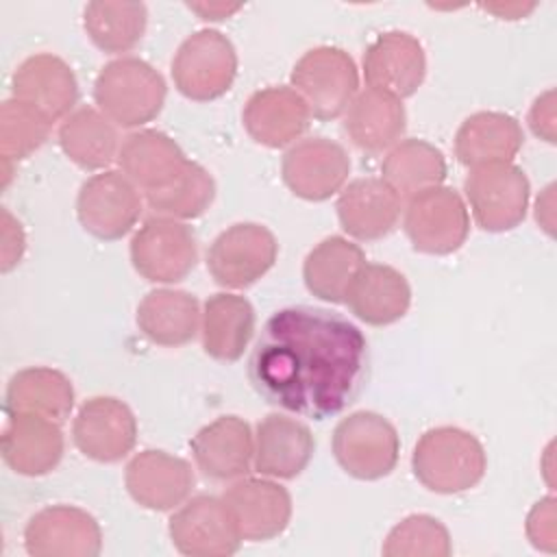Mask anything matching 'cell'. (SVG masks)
Masks as SVG:
<instances>
[{
	"mask_svg": "<svg viewBox=\"0 0 557 557\" xmlns=\"http://www.w3.org/2000/svg\"><path fill=\"white\" fill-rule=\"evenodd\" d=\"M7 413L26 411L63 424L74 407L72 381L54 368H24L7 385Z\"/></svg>",
	"mask_w": 557,
	"mask_h": 557,
	"instance_id": "obj_32",
	"label": "cell"
},
{
	"mask_svg": "<svg viewBox=\"0 0 557 557\" xmlns=\"http://www.w3.org/2000/svg\"><path fill=\"white\" fill-rule=\"evenodd\" d=\"M411 470L429 492L459 494L481 483L487 470V455L470 431L435 426L416 442Z\"/></svg>",
	"mask_w": 557,
	"mask_h": 557,
	"instance_id": "obj_2",
	"label": "cell"
},
{
	"mask_svg": "<svg viewBox=\"0 0 557 557\" xmlns=\"http://www.w3.org/2000/svg\"><path fill=\"white\" fill-rule=\"evenodd\" d=\"M168 533L174 548L189 557H228L244 542L224 498L209 494L178 505L170 518Z\"/></svg>",
	"mask_w": 557,
	"mask_h": 557,
	"instance_id": "obj_12",
	"label": "cell"
},
{
	"mask_svg": "<svg viewBox=\"0 0 557 557\" xmlns=\"http://www.w3.org/2000/svg\"><path fill=\"white\" fill-rule=\"evenodd\" d=\"M148 24V9L141 2L96 0L83 11V26L96 48L109 54L133 50Z\"/></svg>",
	"mask_w": 557,
	"mask_h": 557,
	"instance_id": "obj_35",
	"label": "cell"
},
{
	"mask_svg": "<svg viewBox=\"0 0 557 557\" xmlns=\"http://www.w3.org/2000/svg\"><path fill=\"white\" fill-rule=\"evenodd\" d=\"M163 76L139 57L109 61L96 76L94 100L98 109L122 128L152 122L165 104Z\"/></svg>",
	"mask_w": 557,
	"mask_h": 557,
	"instance_id": "obj_3",
	"label": "cell"
},
{
	"mask_svg": "<svg viewBox=\"0 0 557 557\" xmlns=\"http://www.w3.org/2000/svg\"><path fill=\"white\" fill-rule=\"evenodd\" d=\"M50 122H46L30 107L15 98H9L0 107V154L2 161L17 163L30 157L50 133Z\"/></svg>",
	"mask_w": 557,
	"mask_h": 557,
	"instance_id": "obj_38",
	"label": "cell"
},
{
	"mask_svg": "<svg viewBox=\"0 0 557 557\" xmlns=\"http://www.w3.org/2000/svg\"><path fill=\"white\" fill-rule=\"evenodd\" d=\"M141 209L139 187L117 170H102L89 176L76 196L81 226L104 242H115L131 233Z\"/></svg>",
	"mask_w": 557,
	"mask_h": 557,
	"instance_id": "obj_11",
	"label": "cell"
},
{
	"mask_svg": "<svg viewBox=\"0 0 557 557\" xmlns=\"http://www.w3.org/2000/svg\"><path fill=\"white\" fill-rule=\"evenodd\" d=\"M366 265V255L359 244L331 235L315 244L302 263V281L315 298L324 302H344L350 283Z\"/></svg>",
	"mask_w": 557,
	"mask_h": 557,
	"instance_id": "obj_31",
	"label": "cell"
},
{
	"mask_svg": "<svg viewBox=\"0 0 557 557\" xmlns=\"http://www.w3.org/2000/svg\"><path fill=\"white\" fill-rule=\"evenodd\" d=\"M344 302L350 313L370 326H387L405 318L411 287L403 272L385 263H366L350 283Z\"/></svg>",
	"mask_w": 557,
	"mask_h": 557,
	"instance_id": "obj_26",
	"label": "cell"
},
{
	"mask_svg": "<svg viewBox=\"0 0 557 557\" xmlns=\"http://www.w3.org/2000/svg\"><path fill=\"white\" fill-rule=\"evenodd\" d=\"M24 546L33 557H96L102 550V531L85 509L52 505L30 516Z\"/></svg>",
	"mask_w": 557,
	"mask_h": 557,
	"instance_id": "obj_15",
	"label": "cell"
},
{
	"mask_svg": "<svg viewBox=\"0 0 557 557\" xmlns=\"http://www.w3.org/2000/svg\"><path fill=\"white\" fill-rule=\"evenodd\" d=\"M198 470L218 483L242 479L255 461V433L239 416H220L189 442Z\"/></svg>",
	"mask_w": 557,
	"mask_h": 557,
	"instance_id": "obj_20",
	"label": "cell"
},
{
	"mask_svg": "<svg viewBox=\"0 0 557 557\" xmlns=\"http://www.w3.org/2000/svg\"><path fill=\"white\" fill-rule=\"evenodd\" d=\"M13 98L54 124L70 115L78 100L72 67L57 54L39 52L24 59L11 78Z\"/></svg>",
	"mask_w": 557,
	"mask_h": 557,
	"instance_id": "obj_16",
	"label": "cell"
},
{
	"mask_svg": "<svg viewBox=\"0 0 557 557\" xmlns=\"http://www.w3.org/2000/svg\"><path fill=\"white\" fill-rule=\"evenodd\" d=\"M131 263L150 283H178L189 276L198 261L194 231L181 220L148 218L131 239Z\"/></svg>",
	"mask_w": 557,
	"mask_h": 557,
	"instance_id": "obj_9",
	"label": "cell"
},
{
	"mask_svg": "<svg viewBox=\"0 0 557 557\" xmlns=\"http://www.w3.org/2000/svg\"><path fill=\"white\" fill-rule=\"evenodd\" d=\"M215 198L213 176L200 165L189 161L172 185L165 189L146 194V202L159 215L174 220L200 218Z\"/></svg>",
	"mask_w": 557,
	"mask_h": 557,
	"instance_id": "obj_36",
	"label": "cell"
},
{
	"mask_svg": "<svg viewBox=\"0 0 557 557\" xmlns=\"http://www.w3.org/2000/svg\"><path fill=\"white\" fill-rule=\"evenodd\" d=\"M309 107L289 85H272L255 91L244 104L246 133L265 148L294 144L309 128Z\"/></svg>",
	"mask_w": 557,
	"mask_h": 557,
	"instance_id": "obj_22",
	"label": "cell"
},
{
	"mask_svg": "<svg viewBox=\"0 0 557 557\" xmlns=\"http://www.w3.org/2000/svg\"><path fill=\"white\" fill-rule=\"evenodd\" d=\"M474 222L487 233H505L522 224L529 209V178L513 163L470 168L463 181Z\"/></svg>",
	"mask_w": 557,
	"mask_h": 557,
	"instance_id": "obj_7",
	"label": "cell"
},
{
	"mask_svg": "<svg viewBox=\"0 0 557 557\" xmlns=\"http://www.w3.org/2000/svg\"><path fill=\"white\" fill-rule=\"evenodd\" d=\"M124 483L139 507L172 511L189 498L196 476L185 459L165 450L146 448L128 461Z\"/></svg>",
	"mask_w": 557,
	"mask_h": 557,
	"instance_id": "obj_17",
	"label": "cell"
},
{
	"mask_svg": "<svg viewBox=\"0 0 557 557\" xmlns=\"http://www.w3.org/2000/svg\"><path fill=\"white\" fill-rule=\"evenodd\" d=\"M191 11H196L202 20H211V22H218V20H224L228 15H233L235 11L242 9V4H222V2H209V4H187Z\"/></svg>",
	"mask_w": 557,
	"mask_h": 557,
	"instance_id": "obj_42",
	"label": "cell"
},
{
	"mask_svg": "<svg viewBox=\"0 0 557 557\" xmlns=\"http://www.w3.org/2000/svg\"><path fill=\"white\" fill-rule=\"evenodd\" d=\"M405 128L407 113L403 102L379 89L359 91L344 113L346 135L359 150L370 154L396 146Z\"/></svg>",
	"mask_w": 557,
	"mask_h": 557,
	"instance_id": "obj_28",
	"label": "cell"
},
{
	"mask_svg": "<svg viewBox=\"0 0 557 557\" xmlns=\"http://www.w3.org/2000/svg\"><path fill=\"white\" fill-rule=\"evenodd\" d=\"M529 124L537 137H542L548 144H555V91L553 89L535 98L529 111Z\"/></svg>",
	"mask_w": 557,
	"mask_h": 557,
	"instance_id": "obj_41",
	"label": "cell"
},
{
	"mask_svg": "<svg viewBox=\"0 0 557 557\" xmlns=\"http://www.w3.org/2000/svg\"><path fill=\"white\" fill-rule=\"evenodd\" d=\"M403 228L413 250L424 255H450L459 250L470 233V213L453 187H431L409 198Z\"/></svg>",
	"mask_w": 557,
	"mask_h": 557,
	"instance_id": "obj_8",
	"label": "cell"
},
{
	"mask_svg": "<svg viewBox=\"0 0 557 557\" xmlns=\"http://www.w3.org/2000/svg\"><path fill=\"white\" fill-rule=\"evenodd\" d=\"M237 76V52L233 41L213 28L189 35L172 59L176 89L196 102L224 96Z\"/></svg>",
	"mask_w": 557,
	"mask_h": 557,
	"instance_id": "obj_6",
	"label": "cell"
},
{
	"mask_svg": "<svg viewBox=\"0 0 557 557\" xmlns=\"http://www.w3.org/2000/svg\"><path fill=\"white\" fill-rule=\"evenodd\" d=\"M446 159L440 148L424 139H403L383 159L381 178L396 191L400 200L442 185L446 178Z\"/></svg>",
	"mask_w": 557,
	"mask_h": 557,
	"instance_id": "obj_34",
	"label": "cell"
},
{
	"mask_svg": "<svg viewBox=\"0 0 557 557\" xmlns=\"http://www.w3.org/2000/svg\"><path fill=\"white\" fill-rule=\"evenodd\" d=\"M117 163L144 194H152L172 185L189 159L170 135L144 128L124 137Z\"/></svg>",
	"mask_w": 557,
	"mask_h": 557,
	"instance_id": "obj_25",
	"label": "cell"
},
{
	"mask_svg": "<svg viewBox=\"0 0 557 557\" xmlns=\"http://www.w3.org/2000/svg\"><path fill=\"white\" fill-rule=\"evenodd\" d=\"M292 87L307 102L315 120L329 122L344 115L359 94V72L346 50L318 46L296 61Z\"/></svg>",
	"mask_w": 557,
	"mask_h": 557,
	"instance_id": "obj_5",
	"label": "cell"
},
{
	"mask_svg": "<svg viewBox=\"0 0 557 557\" xmlns=\"http://www.w3.org/2000/svg\"><path fill=\"white\" fill-rule=\"evenodd\" d=\"M363 76L370 89L385 91L398 100L413 96L426 76L422 44L405 30L381 33L366 48Z\"/></svg>",
	"mask_w": 557,
	"mask_h": 557,
	"instance_id": "obj_18",
	"label": "cell"
},
{
	"mask_svg": "<svg viewBox=\"0 0 557 557\" xmlns=\"http://www.w3.org/2000/svg\"><path fill=\"white\" fill-rule=\"evenodd\" d=\"M453 542L448 529L429 513L403 518L385 537V557H448Z\"/></svg>",
	"mask_w": 557,
	"mask_h": 557,
	"instance_id": "obj_37",
	"label": "cell"
},
{
	"mask_svg": "<svg viewBox=\"0 0 557 557\" xmlns=\"http://www.w3.org/2000/svg\"><path fill=\"white\" fill-rule=\"evenodd\" d=\"M26 248V237L22 231V224L7 211L2 209V272H11Z\"/></svg>",
	"mask_w": 557,
	"mask_h": 557,
	"instance_id": "obj_40",
	"label": "cell"
},
{
	"mask_svg": "<svg viewBox=\"0 0 557 557\" xmlns=\"http://www.w3.org/2000/svg\"><path fill=\"white\" fill-rule=\"evenodd\" d=\"M527 535L535 548L555 550V498H542L529 511L527 518Z\"/></svg>",
	"mask_w": 557,
	"mask_h": 557,
	"instance_id": "obj_39",
	"label": "cell"
},
{
	"mask_svg": "<svg viewBox=\"0 0 557 557\" xmlns=\"http://www.w3.org/2000/svg\"><path fill=\"white\" fill-rule=\"evenodd\" d=\"M72 440L87 459L115 463L137 442V418L124 400L94 396L81 405L72 424Z\"/></svg>",
	"mask_w": 557,
	"mask_h": 557,
	"instance_id": "obj_14",
	"label": "cell"
},
{
	"mask_svg": "<svg viewBox=\"0 0 557 557\" xmlns=\"http://www.w3.org/2000/svg\"><path fill=\"white\" fill-rule=\"evenodd\" d=\"M331 448L346 474L359 481H379L396 468L400 437L396 426L381 413L355 411L337 422Z\"/></svg>",
	"mask_w": 557,
	"mask_h": 557,
	"instance_id": "obj_4",
	"label": "cell"
},
{
	"mask_svg": "<svg viewBox=\"0 0 557 557\" xmlns=\"http://www.w3.org/2000/svg\"><path fill=\"white\" fill-rule=\"evenodd\" d=\"M222 498L246 542H268L278 537L292 520V496L270 476H242L222 494Z\"/></svg>",
	"mask_w": 557,
	"mask_h": 557,
	"instance_id": "obj_19",
	"label": "cell"
},
{
	"mask_svg": "<svg viewBox=\"0 0 557 557\" xmlns=\"http://www.w3.org/2000/svg\"><path fill=\"white\" fill-rule=\"evenodd\" d=\"M315 440L311 429L289 416L270 413L255 431V470L270 479H296L311 461Z\"/></svg>",
	"mask_w": 557,
	"mask_h": 557,
	"instance_id": "obj_24",
	"label": "cell"
},
{
	"mask_svg": "<svg viewBox=\"0 0 557 557\" xmlns=\"http://www.w3.org/2000/svg\"><path fill=\"white\" fill-rule=\"evenodd\" d=\"M198 298L183 289H152L137 305L135 322L157 346L176 348L189 344L200 329Z\"/></svg>",
	"mask_w": 557,
	"mask_h": 557,
	"instance_id": "obj_29",
	"label": "cell"
},
{
	"mask_svg": "<svg viewBox=\"0 0 557 557\" xmlns=\"http://www.w3.org/2000/svg\"><path fill=\"white\" fill-rule=\"evenodd\" d=\"M7 424L0 437L4 463L24 476H41L52 472L63 457L61 424L26 411L7 413Z\"/></svg>",
	"mask_w": 557,
	"mask_h": 557,
	"instance_id": "obj_21",
	"label": "cell"
},
{
	"mask_svg": "<svg viewBox=\"0 0 557 557\" xmlns=\"http://www.w3.org/2000/svg\"><path fill=\"white\" fill-rule=\"evenodd\" d=\"M281 174L294 196L322 202L344 187L350 174V157L346 148L333 139L307 137L285 152Z\"/></svg>",
	"mask_w": 557,
	"mask_h": 557,
	"instance_id": "obj_13",
	"label": "cell"
},
{
	"mask_svg": "<svg viewBox=\"0 0 557 557\" xmlns=\"http://www.w3.org/2000/svg\"><path fill=\"white\" fill-rule=\"evenodd\" d=\"M276 237L257 222H237L222 231L207 250L211 278L226 289H244L257 283L274 265Z\"/></svg>",
	"mask_w": 557,
	"mask_h": 557,
	"instance_id": "obj_10",
	"label": "cell"
},
{
	"mask_svg": "<svg viewBox=\"0 0 557 557\" xmlns=\"http://www.w3.org/2000/svg\"><path fill=\"white\" fill-rule=\"evenodd\" d=\"M59 146L83 170H104L120 152L115 124L98 109L83 107L59 126Z\"/></svg>",
	"mask_w": 557,
	"mask_h": 557,
	"instance_id": "obj_33",
	"label": "cell"
},
{
	"mask_svg": "<svg viewBox=\"0 0 557 557\" xmlns=\"http://www.w3.org/2000/svg\"><path fill=\"white\" fill-rule=\"evenodd\" d=\"M255 309L248 298L231 292L209 296L200 320L205 352L215 361H237L255 333Z\"/></svg>",
	"mask_w": 557,
	"mask_h": 557,
	"instance_id": "obj_30",
	"label": "cell"
},
{
	"mask_svg": "<svg viewBox=\"0 0 557 557\" xmlns=\"http://www.w3.org/2000/svg\"><path fill=\"white\" fill-rule=\"evenodd\" d=\"M522 144L524 133L513 115L500 111H476L457 128L455 154L459 163L468 168L511 163Z\"/></svg>",
	"mask_w": 557,
	"mask_h": 557,
	"instance_id": "obj_27",
	"label": "cell"
},
{
	"mask_svg": "<svg viewBox=\"0 0 557 557\" xmlns=\"http://www.w3.org/2000/svg\"><path fill=\"white\" fill-rule=\"evenodd\" d=\"M248 379L270 405L311 420L348 409L370 379V346L337 311L296 305L274 311L248 359Z\"/></svg>",
	"mask_w": 557,
	"mask_h": 557,
	"instance_id": "obj_1",
	"label": "cell"
},
{
	"mask_svg": "<svg viewBox=\"0 0 557 557\" xmlns=\"http://www.w3.org/2000/svg\"><path fill=\"white\" fill-rule=\"evenodd\" d=\"M339 226L359 242H376L389 235L403 211V200L383 178H357L337 198Z\"/></svg>",
	"mask_w": 557,
	"mask_h": 557,
	"instance_id": "obj_23",
	"label": "cell"
}]
</instances>
